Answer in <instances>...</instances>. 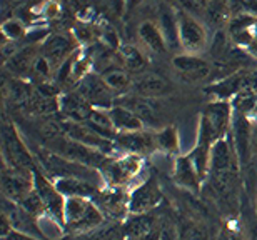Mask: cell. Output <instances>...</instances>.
Masks as SVG:
<instances>
[{
	"instance_id": "1",
	"label": "cell",
	"mask_w": 257,
	"mask_h": 240,
	"mask_svg": "<svg viewBox=\"0 0 257 240\" xmlns=\"http://www.w3.org/2000/svg\"><path fill=\"white\" fill-rule=\"evenodd\" d=\"M105 222L100 207L85 197H69L65 200L64 227L75 233H85L100 227Z\"/></svg>"
},
{
	"instance_id": "2",
	"label": "cell",
	"mask_w": 257,
	"mask_h": 240,
	"mask_svg": "<svg viewBox=\"0 0 257 240\" xmlns=\"http://www.w3.org/2000/svg\"><path fill=\"white\" fill-rule=\"evenodd\" d=\"M2 154H4V165H9L17 170L34 173L37 170L35 165V157L25 142L20 137L17 127L12 122H4L2 127Z\"/></svg>"
},
{
	"instance_id": "3",
	"label": "cell",
	"mask_w": 257,
	"mask_h": 240,
	"mask_svg": "<svg viewBox=\"0 0 257 240\" xmlns=\"http://www.w3.org/2000/svg\"><path fill=\"white\" fill-rule=\"evenodd\" d=\"M234 120V107L230 100H214L205 107L200 115L199 132L207 135L210 140L217 142L219 139L230 135Z\"/></svg>"
},
{
	"instance_id": "4",
	"label": "cell",
	"mask_w": 257,
	"mask_h": 240,
	"mask_svg": "<svg viewBox=\"0 0 257 240\" xmlns=\"http://www.w3.org/2000/svg\"><path fill=\"white\" fill-rule=\"evenodd\" d=\"M177 15V40L179 47L186 54L200 55L209 45V34L205 25L187 10H179Z\"/></svg>"
},
{
	"instance_id": "5",
	"label": "cell",
	"mask_w": 257,
	"mask_h": 240,
	"mask_svg": "<svg viewBox=\"0 0 257 240\" xmlns=\"http://www.w3.org/2000/svg\"><path fill=\"white\" fill-rule=\"evenodd\" d=\"M209 175H242V165L230 135L219 139L212 145Z\"/></svg>"
},
{
	"instance_id": "6",
	"label": "cell",
	"mask_w": 257,
	"mask_h": 240,
	"mask_svg": "<svg viewBox=\"0 0 257 240\" xmlns=\"http://www.w3.org/2000/svg\"><path fill=\"white\" fill-rule=\"evenodd\" d=\"M100 170L105 183H109L112 188L120 187L141 173L142 157L137 154H125L119 159H109Z\"/></svg>"
},
{
	"instance_id": "7",
	"label": "cell",
	"mask_w": 257,
	"mask_h": 240,
	"mask_svg": "<svg viewBox=\"0 0 257 240\" xmlns=\"http://www.w3.org/2000/svg\"><path fill=\"white\" fill-rule=\"evenodd\" d=\"M77 92L89 102L95 109L109 110L112 105H115V95L109 87L104 84V80L99 74H87L79 84H77Z\"/></svg>"
},
{
	"instance_id": "8",
	"label": "cell",
	"mask_w": 257,
	"mask_h": 240,
	"mask_svg": "<svg viewBox=\"0 0 257 240\" xmlns=\"http://www.w3.org/2000/svg\"><path fill=\"white\" fill-rule=\"evenodd\" d=\"M34 185L35 192L39 193V197L42 198V202L47 207L49 213L54 218L64 225V213H65V200L67 198L60 193V190L55 187L54 180H50V177L45 175L44 172H40L39 168L34 172Z\"/></svg>"
},
{
	"instance_id": "9",
	"label": "cell",
	"mask_w": 257,
	"mask_h": 240,
	"mask_svg": "<svg viewBox=\"0 0 257 240\" xmlns=\"http://www.w3.org/2000/svg\"><path fill=\"white\" fill-rule=\"evenodd\" d=\"M172 67L177 72V75L186 82L197 84V82L207 80L212 75V65L209 60L200 57L197 54H179L174 55Z\"/></svg>"
},
{
	"instance_id": "10",
	"label": "cell",
	"mask_w": 257,
	"mask_h": 240,
	"mask_svg": "<svg viewBox=\"0 0 257 240\" xmlns=\"http://www.w3.org/2000/svg\"><path fill=\"white\" fill-rule=\"evenodd\" d=\"M35 188L34 185V173L17 170L9 165H4L2 172V193L4 198L12 200L15 203L22 202Z\"/></svg>"
},
{
	"instance_id": "11",
	"label": "cell",
	"mask_w": 257,
	"mask_h": 240,
	"mask_svg": "<svg viewBox=\"0 0 257 240\" xmlns=\"http://www.w3.org/2000/svg\"><path fill=\"white\" fill-rule=\"evenodd\" d=\"M252 135H254V120L250 117L234 112L232 129H230V139L237 152L240 165H245L252 155Z\"/></svg>"
},
{
	"instance_id": "12",
	"label": "cell",
	"mask_w": 257,
	"mask_h": 240,
	"mask_svg": "<svg viewBox=\"0 0 257 240\" xmlns=\"http://www.w3.org/2000/svg\"><path fill=\"white\" fill-rule=\"evenodd\" d=\"M77 47H79V40L75 37H72L70 34H60V32L49 34V37L42 42L40 54L45 55V57L52 62L55 70H59L60 65H62L75 50H79Z\"/></svg>"
},
{
	"instance_id": "13",
	"label": "cell",
	"mask_w": 257,
	"mask_h": 240,
	"mask_svg": "<svg viewBox=\"0 0 257 240\" xmlns=\"http://www.w3.org/2000/svg\"><path fill=\"white\" fill-rule=\"evenodd\" d=\"M161 202V187L154 178H149L128 193V213H151Z\"/></svg>"
},
{
	"instance_id": "14",
	"label": "cell",
	"mask_w": 257,
	"mask_h": 240,
	"mask_svg": "<svg viewBox=\"0 0 257 240\" xmlns=\"http://www.w3.org/2000/svg\"><path fill=\"white\" fill-rule=\"evenodd\" d=\"M4 215L9 218L12 223V228L19 232H24L27 235H32L39 240H47L45 233L40 227V220L37 217H34L32 213H29L20 203H15L12 200L4 198Z\"/></svg>"
},
{
	"instance_id": "15",
	"label": "cell",
	"mask_w": 257,
	"mask_h": 240,
	"mask_svg": "<svg viewBox=\"0 0 257 240\" xmlns=\"http://www.w3.org/2000/svg\"><path fill=\"white\" fill-rule=\"evenodd\" d=\"M124 235L127 240H159L161 222L151 213H131L124 222Z\"/></svg>"
},
{
	"instance_id": "16",
	"label": "cell",
	"mask_w": 257,
	"mask_h": 240,
	"mask_svg": "<svg viewBox=\"0 0 257 240\" xmlns=\"http://www.w3.org/2000/svg\"><path fill=\"white\" fill-rule=\"evenodd\" d=\"M115 145L125 152V154L149 155L154 150H157L156 134L149 130L127 132V134H117Z\"/></svg>"
},
{
	"instance_id": "17",
	"label": "cell",
	"mask_w": 257,
	"mask_h": 240,
	"mask_svg": "<svg viewBox=\"0 0 257 240\" xmlns=\"http://www.w3.org/2000/svg\"><path fill=\"white\" fill-rule=\"evenodd\" d=\"M42 50V44H32V42H24V45L17 50V54L14 57H10L7 62H4L7 72L12 77L24 79L30 75L32 65L35 62V59L40 55Z\"/></svg>"
},
{
	"instance_id": "18",
	"label": "cell",
	"mask_w": 257,
	"mask_h": 240,
	"mask_svg": "<svg viewBox=\"0 0 257 240\" xmlns=\"http://www.w3.org/2000/svg\"><path fill=\"white\" fill-rule=\"evenodd\" d=\"M172 84L162 75L154 72H142L134 77L132 92L134 94L151 97V99H157V97H166L172 92Z\"/></svg>"
},
{
	"instance_id": "19",
	"label": "cell",
	"mask_w": 257,
	"mask_h": 240,
	"mask_svg": "<svg viewBox=\"0 0 257 240\" xmlns=\"http://www.w3.org/2000/svg\"><path fill=\"white\" fill-rule=\"evenodd\" d=\"M172 177H174V182H176L179 187L186 188V190L192 193H199L204 183L189 155L176 157L174 168H172Z\"/></svg>"
},
{
	"instance_id": "20",
	"label": "cell",
	"mask_w": 257,
	"mask_h": 240,
	"mask_svg": "<svg viewBox=\"0 0 257 240\" xmlns=\"http://www.w3.org/2000/svg\"><path fill=\"white\" fill-rule=\"evenodd\" d=\"M99 75L104 80V84L109 87V89L114 92L115 97H122L127 95L132 92V85H134V79L131 77V72L122 65L119 64H107L104 70H100Z\"/></svg>"
},
{
	"instance_id": "21",
	"label": "cell",
	"mask_w": 257,
	"mask_h": 240,
	"mask_svg": "<svg viewBox=\"0 0 257 240\" xmlns=\"http://www.w3.org/2000/svg\"><path fill=\"white\" fill-rule=\"evenodd\" d=\"M95 107H92L79 92H67L59 97V110L62 112L64 119L75 120V122H85L87 117Z\"/></svg>"
},
{
	"instance_id": "22",
	"label": "cell",
	"mask_w": 257,
	"mask_h": 240,
	"mask_svg": "<svg viewBox=\"0 0 257 240\" xmlns=\"http://www.w3.org/2000/svg\"><path fill=\"white\" fill-rule=\"evenodd\" d=\"M54 183L65 198L85 197V198H92V200H94L100 192V185H97V183L90 180H85V178H79V177L54 178Z\"/></svg>"
},
{
	"instance_id": "23",
	"label": "cell",
	"mask_w": 257,
	"mask_h": 240,
	"mask_svg": "<svg viewBox=\"0 0 257 240\" xmlns=\"http://www.w3.org/2000/svg\"><path fill=\"white\" fill-rule=\"evenodd\" d=\"M137 37L147 50L154 54L164 55L169 50L167 39L164 35L161 25H157L152 20H144L137 27Z\"/></svg>"
},
{
	"instance_id": "24",
	"label": "cell",
	"mask_w": 257,
	"mask_h": 240,
	"mask_svg": "<svg viewBox=\"0 0 257 240\" xmlns=\"http://www.w3.org/2000/svg\"><path fill=\"white\" fill-rule=\"evenodd\" d=\"M115 104H120L127 107L128 110H132L134 114L144 120V124L146 122H154L157 119V104L156 99H151V97H144L131 92V94L119 97V100H115Z\"/></svg>"
},
{
	"instance_id": "25",
	"label": "cell",
	"mask_w": 257,
	"mask_h": 240,
	"mask_svg": "<svg viewBox=\"0 0 257 240\" xmlns=\"http://www.w3.org/2000/svg\"><path fill=\"white\" fill-rule=\"evenodd\" d=\"M107 114H109L117 134H127V132H137L146 129V124H144L141 117H137L132 110H128L127 107L120 104L112 105L107 110Z\"/></svg>"
},
{
	"instance_id": "26",
	"label": "cell",
	"mask_w": 257,
	"mask_h": 240,
	"mask_svg": "<svg viewBox=\"0 0 257 240\" xmlns=\"http://www.w3.org/2000/svg\"><path fill=\"white\" fill-rule=\"evenodd\" d=\"M95 200H99L100 210L112 217H122L125 212H128V195L125 197L120 190L99 192Z\"/></svg>"
},
{
	"instance_id": "27",
	"label": "cell",
	"mask_w": 257,
	"mask_h": 240,
	"mask_svg": "<svg viewBox=\"0 0 257 240\" xmlns=\"http://www.w3.org/2000/svg\"><path fill=\"white\" fill-rule=\"evenodd\" d=\"M117 55H119L120 64L134 75H139L142 72H146L147 67V59L146 55L142 54V50L136 47L132 44H122L119 50H117Z\"/></svg>"
},
{
	"instance_id": "28",
	"label": "cell",
	"mask_w": 257,
	"mask_h": 240,
	"mask_svg": "<svg viewBox=\"0 0 257 240\" xmlns=\"http://www.w3.org/2000/svg\"><path fill=\"white\" fill-rule=\"evenodd\" d=\"M156 144L157 150H161L166 155H176L181 147V140H179V132L174 125L164 127L162 130L156 132Z\"/></svg>"
},
{
	"instance_id": "29",
	"label": "cell",
	"mask_w": 257,
	"mask_h": 240,
	"mask_svg": "<svg viewBox=\"0 0 257 240\" xmlns=\"http://www.w3.org/2000/svg\"><path fill=\"white\" fill-rule=\"evenodd\" d=\"M179 228V240H209L207 227L194 220V218H182L177 223Z\"/></svg>"
},
{
	"instance_id": "30",
	"label": "cell",
	"mask_w": 257,
	"mask_h": 240,
	"mask_svg": "<svg viewBox=\"0 0 257 240\" xmlns=\"http://www.w3.org/2000/svg\"><path fill=\"white\" fill-rule=\"evenodd\" d=\"M2 32H4L5 42H20V40L27 39V35H29L25 24L17 17L5 19L2 24Z\"/></svg>"
},
{
	"instance_id": "31",
	"label": "cell",
	"mask_w": 257,
	"mask_h": 240,
	"mask_svg": "<svg viewBox=\"0 0 257 240\" xmlns=\"http://www.w3.org/2000/svg\"><path fill=\"white\" fill-rule=\"evenodd\" d=\"M54 70H55V67L52 65V62H50L45 55L40 54L39 57L35 59V62L32 65V70H30V75H32L34 79H37L40 84H44V82L52 80Z\"/></svg>"
},
{
	"instance_id": "32",
	"label": "cell",
	"mask_w": 257,
	"mask_h": 240,
	"mask_svg": "<svg viewBox=\"0 0 257 240\" xmlns=\"http://www.w3.org/2000/svg\"><path fill=\"white\" fill-rule=\"evenodd\" d=\"M19 203H20V205H22L29 213H32L34 217H37L39 220H40L42 217H45V215H50L49 210H47V207H45V203L42 202V198H40V197H39V193L35 192V188L29 193L27 197L24 198L22 202H19Z\"/></svg>"
},
{
	"instance_id": "33",
	"label": "cell",
	"mask_w": 257,
	"mask_h": 240,
	"mask_svg": "<svg viewBox=\"0 0 257 240\" xmlns=\"http://www.w3.org/2000/svg\"><path fill=\"white\" fill-rule=\"evenodd\" d=\"M100 14L107 20H119L127 10L125 0H99Z\"/></svg>"
},
{
	"instance_id": "34",
	"label": "cell",
	"mask_w": 257,
	"mask_h": 240,
	"mask_svg": "<svg viewBox=\"0 0 257 240\" xmlns=\"http://www.w3.org/2000/svg\"><path fill=\"white\" fill-rule=\"evenodd\" d=\"M159 240H179L177 223L169 220L161 222V237H159Z\"/></svg>"
},
{
	"instance_id": "35",
	"label": "cell",
	"mask_w": 257,
	"mask_h": 240,
	"mask_svg": "<svg viewBox=\"0 0 257 240\" xmlns=\"http://www.w3.org/2000/svg\"><path fill=\"white\" fill-rule=\"evenodd\" d=\"M222 237H224V240H249L242 228H235V227L225 228L222 232Z\"/></svg>"
},
{
	"instance_id": "36",
	"label": "cell",
	"mask_w": 257,
	"mask_h": 240,
	"mask_svg": "<svg viewBox=\"0 0 257 240\" xmlns=\"http://www.w3.org/2000/svg\"><path fill=\"white\" fill-rule=\"evenodd\" d=\"M62 2H65L72 10H75L77 14H85L87 9L90 7V0H62Z\"/></svg>"
},
{
	"instance_id": "37",
	"label": "cell",
	"mask_w": 257,
	"mask_h": 240,
	"mask_svg": "<svg viewBox=\"0 0 257 240\" xmlns=\"http://www.w3.org/2000/svg\"><path fill=\"white\" fill-rule=\"evenodd\" d=\"M2 240H39V238H35L32 235H27V233L19 232V230H15V228H12L7 235H2Z\"/></svg>"
},
{
	"instance_id": "38",
	"label": "cell",
	"mask_w": 257,
	"mask_h": 240,
	"mask_svg": "<svg viewBox=\"0 0 257 240\" xmlns=\"http://www.w3.org/2000/svg\"><path fill=\"white\" fill-rule=\"evenodd\" d=\"M244 7H245V12L252 14L257 17V0H244Z\"/></svg>"
},
{
	"instance_id": "39",
	"label": "cell",
	"mask_w": 257,
	"mask_h": 240,
	"mask_svg": "<svg viewBox=\"0 0 257 240\" xmlns=\"http://www.w3.org/2000/svg\"><path fill=\"white\" fill-rule=\"evenodd\" d=\"M144 2V0H125V5H127V12L128 10H132V9H136V7H139Z\"/></svg>"
},
{
	"instance_id": "40",
	"label": "cell",
	"mask_w": 257,
	"mask_h": 240,
	"mask_svg": "<svg viewBox=\"0 0 257 240\" xmlns=\"http://www.w3.org/2000/svg\"><path fill=\"white\" fill-rule=\"evenodd\" d=\"M247 52H249L250 55H254V57L257 59V39L252 42V45H250V47L247 49Z\"/></svg>"
},
{
	"instance_id": "41",
	"label": "cell",
	"mask_w": 257,
	"mask_h": 240,
	"mask_svg": "<svg viewBox=\"0 0 257 240\" xmlns=\"http://www.w3.org/2000/svg\"><path fill=\"white\" fill-rule=\"evenodd\" d=\"M194 2L197 4V7H199V9H204V7H205V4H207L209 0H194Z\"/></svg>"
},
{
	"instance_id": "42",
	"label": "cell",
	"mask_w": 257,
	"mask_h": 240,
	"mask_svg": "<svg viewBox=\"0 0 257 240\" xmlns=\"http://www.w3.org/2000/svg\"><path fill=\"white\" fill-rule=\"evenodd\" d=\"M254 207H255V212H257V190H255V198H254Z\"/></svg>"
},
{
	"instance_id": "43",
	"label": "cell",
	"mask_w": 257,
	"mask_h": 240,
	"mask_svg": "<svg viewBox=\"0 0 257 240\" xmlns=\"http://www.w3.org/2000/svg\"><path fill=\"white\" fill-rule=\"evenodd\" d=\"M215 240H224V237H222V233H220V235H219L217 238H215Z\"/></svg>"
}]
</instances>
